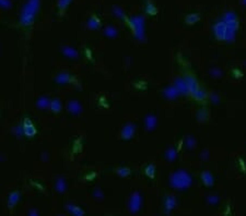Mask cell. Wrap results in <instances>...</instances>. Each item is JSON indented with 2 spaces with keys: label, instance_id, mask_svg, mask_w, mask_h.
Here are the masks:
<instances>
[{
  "label": "cell",
  "instance_id": "cell-1",
  "mask_svg": "<svg viewBox=\"0 0 246 216\" xmlns=\"http://www.w3.org/2000/svg\"><path fill=\"white\" fill-rule=\"evenodd\" d=\"M171 182H172V185L174 187L183 188V187L188 186V183H189V177L185 173H177V174H174L172 176Z\"/></svg>",
  "mask_w": 246,
  "mask_h": 216
},
{
  "label": "cell",
  "instance_id": "cell-2",
  "mask_svg": "<svg viewBox=\"0 0 246 216\" xmlns=\"http://www.w3.org/2000/svg\"><path fill=\"white\" fill-rule=\"evenodd\" d=\"M23 131H24V134L28 136H35L36 133V130H35L34 125L31 122V120L26 119L24 121V125H23Z\"/></svg>",
  "mask_w": 246,
  "mask_h": 216
},
{
  "label": "cell",
  "instance_id": "cell-3",
  "mask_svg": "<svg viewBox=\"0 0 246 216\" xmlns=\"http://www.w3.org/2000/svg\"><path fill=\"white\" fill-rule=\"evenodd\" d=\"M130 211L131 212H137L140 206V196H139L138 193H135V194L131 196L130 199Z\"/></svg>",
  "mask_w": 246,
  "mask_h": 216
},
{
  "label": "cell",
  "instance_id": "cell-4",
  "mask_svg": "<svg viewBox=\"0 0 246 216\" xmlns=\"http://www.w3.org/2000/svg\"><path fill=\"white\" fill-rule=\"evenodd\" d=\"M184 81H185V83H186V86H187L188 91H191V93H194V92L198 88L197 82H196V80H195L194 78L186 77Z\"/></svg>",
  "mask_w": 246,
  "mask_h": 216
},
{
  "label": "cell",
  "instance_id": "cell-5",
  "mask_svg": "<svg viewBox=\"0 0 246 216\" xmlns=\"http://www.w3.org/2000/svg\"><path fill=\"white\" fill-rule=\"evenodd\" d=\"M68 109H69V112H72V114H79V112H81V106H80V104L78 103V101H70L69 103H68Z\"/></svg>",
  "mask_w": 246,
  "mask_h": 216
},
{
  "label": "cell",
  "instance_id": "cell-6",
  "mask_svg": "<svg viewBox=\"0 0 246 216\" xmlns=\"http://www.w3.org/2000/svg\"><path fill=\"white\" fill-rule=\"evenodd\" d=\"M134 131H135V128H134V125H127L124 128V130H123V132H121V136H123V138L124 139H129V138H131L132 134H134Z\"/></svg>",
  "mask_w": 246,
  "mask_h": 216
},
{
  "label": "cell",
  "instance_id": "cell-7",
  "mask_svg": "<svg viewBox=\"0 0 246 216\" xmlns=\"http://www.w3.org/2000/svg\"><path fill=\"white\" fill-rule=\"evenodd\" d=\"M19 196H20L19 192H12V193L9 195V201H8V205H9V207H13V206L17 204V202L19 201Z\"/></svg>",
  "mask_w": 246,
  "mask_h": 216
},
{
  "label": "cell",
  "instance_id": "cell-8",
  "mask_svg": "<svg viewBox=\"0 0 246 216\" xmlns=\"http://www.w3.org/2000/svg\"><path fill=\"white\" fill-rule=\"evenodd\" d=\"M56 81L60 84H65L67 82L70 81V74L67 73V72H63V73H59L57 77H56Z\"/></svg>",
  "mask_w": 246,
  "mask_h": 216
},
{
  "label": "cell",
  "instance_id": "cell-9",
  "mask_svg": "<svg viewBox=\"0 0 246 216\" xmlns=\"http://www.w3.org/2000/svg\"><path fill=\"white\" fill-rule=\"evenodd\" d=\"M201 178H202V181L204 182V185H207V186H211L212 182H213V178H212V176L209 174L208 171L202 173V174H201Z\"/></svg>",
  "mask_w": 246,
  "mask_h": 216
},
{
  "label": "cell",
  "instance_id": "cell-10",
  "mask_svg": "<svg viewBox=\"0 0 246 216\" xmlns=\"http://www.w3.org/2000/svg\"><path fill=\"white\" fill-rule=\"evenodd\" d=\"M63 52L67 57H69V58H77L78 57V52L73 48H70V47H64Z\"/></svg>",
  "mask_w": 246,
  "mask_h": 216
},
{
  "label": "cell",
  "instance_id": "cell-11",
  "mask_svg": "<svg viewBox=\"0 0 246 216\" xmlns=\"http://www.w3.org/2000/svg\"><path fill=\"white\" fill-rule=\"evenodd\" d=\"M37 106L39 108H42V109L50 107V101H48V98L47 97H41L37 101Z\"/></svg>",
  "mask_w": 246,
  "mask_h": 216
},
{
  "label": "cell",
  "instance_id": "cell-12",
  "mask_svg": "<svg viewBox=\"0 0 246 216\" xmlns=\"http://www.w3.org/2000/svg\"><path fill=\"white\" fill-rule=\"evenodd\" d=\"M50 108H52L53 112H58L59 110H60V108H61L60 101H59L58 99H54V101H50Z\"/></svg>",
  "mask_w": 246,
  "mask_h": 216
},
{
  "label": "cell",
  "instance_id": "cell-13",
  "mask_svg": "<svg viewBox=\"0 0 246 216\" xmlns=\"http://www.w3.org/2000/svg\"><path fill=\"white\" fill-rule=\"evenodd\" d=\"M68 209H69L72 214H74V215H83V211L80 209L79 207H77V206H74V205H68Z\"/></svg>",
  "mask_w": 246,
  "mask_h": 216
},
{
  "label": "cell",
  "instance_id": "cell-14",
  "mask_svg": "<svg viewBox=\"0 0 246 216\" xmlns=\"http://www.w3.org/2000/svg\"><path fill=\"white\" fill-rule=\"evenodd\" d=\"M56 188H57V190L60 192L65 191V189H66V183H65V181H64V179H58V180H57V182H56Z\"/></svg>",
  "mask_w": 246,
  "mask_h": 216
},
{
  "label": "cell",
  "instance_id": "cell-15",
  "mask_svg": "<svg viewBox=\"0 0 246 216\" xmlns=\"http://www.w3.org/2000/svg\"><path fill=\"white\" fill-rule=\"evenodd\" d=\"M146 123H147V128L148 129H152L154 125H155V118L152 117V116H149L148 118L146 119Z\"/></svg>",
  "mask_w": 246,
  "mask_h": 216
},
{
  "label": "cell",
  "instance_id": "cell-16",
  "mask_svg": "<svg viewBox=\"0 0 246 216\" xmlns=\"http://www.w3.org/2000/svg\"><path fill=\"white\" fill-rule=\"evenodd\" d=\"M193 94H194V96L197 98V99H204V98L206 97V95H207L206 94V92L201 91V90H199V88H197Z\"/></svg>",
  "mask_w": 246,
  "mask_h": 216
},
{
  "label": "cell",
  "instance_id": "cell-17",
  "mask_svg": "<svg viewBox=\"0 0 246 216\" xmlns=\"http://www.w3.org/2000/svg\"><path fill=\"white\" fill-rule=\"evenodd\" d=\"M177 92H178L177 88H174V87H169V88L166 90V96L167 97L173 98L177 95Z\"/></svg>",
  "mask_w": 246,
  "mask_h": 216
},
{
  "label": "cell",
  "instance_id": "cell-18",
  "mask_svg": "<svg viewBox=\"0 0 246 216\" xmlns=\"http://www.w3.org/2000/svg\"><path fill=\"white\" fill-rule=\"evenodd\" d=\"M199 20V15L198 14H191V15H188L187 19H186V21H187L188 24H193V23H196V22Z\"/></svg>",
  "mask_w": 246,
  "mask_h": 216
},
{
  "label": "cell",
  "instance_id": "cell-19",
  "mask_svg": "<svg viewBox=\"0 0 246 216\" xmlns=\"http://www.w3.org/2000/svg\"><path fill=\"white\" fill-rule=\"evenodd\" d=\"M154 171H155V168H154L153 165H148V166H147V168H146L147 176H149V177L152 178L153 176H154Z\"/></svg>",
  "mask_w": 246,
  "mask_h": 216
},
{
  "label": "cell",
  "instance_id": "cell-20",
  "mask_svg": "<svg viewBox=\"0 0 246 216\" xmlns=\"http://www.w3.org/2000/svg\"><path fill=\"white\" fill-rule=\"evenodd\" d=\"M117 174L119 175V176H127V175L130 174V170H129L128 168H124V167H120L117 169Z\"/></svg>",
  "mask_w": 246,
  "mask_h": 216
},
{
  "label": "cell",
  "instance_id": "cell-21",
  "mask_svg": "<svg viewBox=\"0 0 246 216\" xmlns=\"http://www.w3.org/2000/svg\"><path fill=\"white\" fill-rule=\"evenodd\" d=\"M166 207H169V209H173L174 205H175V200H174L173 196H169L166 199Z\"/></svg>",
  "mask_w": 246,
  "mask_h": 216
},
{
  "label": "cell",
  "instance_id": "cell-22",
  "mask_svg": "<svg viewBox=\"0 0 246 216\" xmlns=\"http://www.w3.org/2000/svg\"><path fill=\"white\" fill-rule=\"evenodd\" d=\"M99 26V20H96L95 17H92L89 22V28H96Z\"/></svg>",
  "mask_w": 246,
  "mask_h": 216
},
{
  "label": "cell",
  "instance_id": "cell-23",
  "mask_svg": "<svg viewBox=\"0 0 246 216\" xmlns=\"http://www.w3.org/2000/svg\"><path fill=\"white\" fill-rule=\"evenodd\" d=\"M105 34L107 35V36H115V35H116V30L113 28H105Z\"/></svg>",
  "mask_w": 246,
  "mask_h": 216
},
{
  "label": "cell",
  "instance_id": "cell-24",
  "mask_svg": "<svg viewBox=\"0 0 246 216\" xmlns=\"http://www.w3.org/2000/svg\"><path fill=\"white\" fill-rule=\"evenodd\" d=\"M15 133H17V136H22V134H24L23 127H17V128H15Z\"/></svg>",
  "mask_w": 246,
  "mask_h": 216
}]
</instances>
